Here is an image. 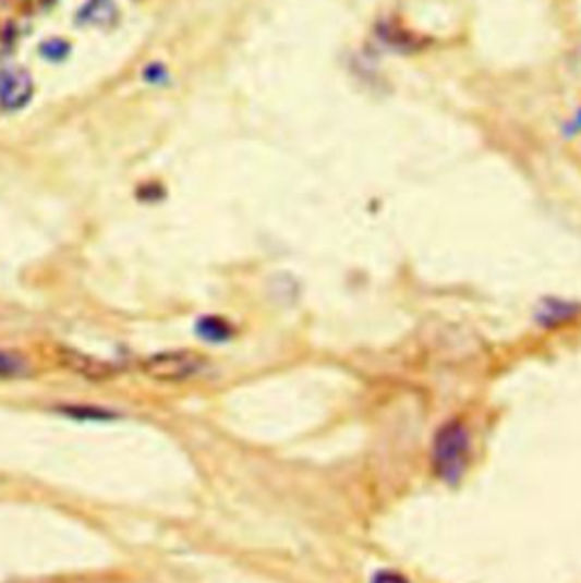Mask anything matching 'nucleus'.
Returning <instances> with one entry per match:
<instances>
[{
  "instance_id": "1",
  "label": "nucleus",
  "mask_w": 581,
  "mask_h": 583,
  "mask_svg": "<svg viewBox=\"0 0 581 583\" xmlns=\"http://www.w3.org/2000/svg\"><path fill=\"white\" fill-rule=\"evenodd\" d=\"M470 457V434L463 423L450 421L434 436L432 465L436 477L446 484H459Z\"/></svg>"
},
{
  "instance_id": "2",
  "label": "nucleus",
  "mask_w": 581,
  "mask_h": 583,
  "mask_svg": "<svg viewBox=\"0 0 581 583\" xmlns=\"http://www.w3.org/2000/svg\"><path fill=\"white\" fill-rule=\"evenodd\" d=\"M209 361L193 350H166L144 359L142 371L146 377L161 384H184L201 377Z\"/></svg>"
},
{
  "instance_id": "3",
  "label": "nucleus",
  "mask_w": 581,
  "mask_h": 583,
  "mask_svg": "<svg viewBox=\"0 0 581 583\" xmlns=\"http://www.w3.org/2000/svg\"><path fill=\"white\" fill-rule=\"evenodd\" d=\"M58 364L82 377L87 381H109L112 377H117V368L109 364V361L100 359V356H94V354H87L82 350H75V348H58Z\"/></svg>"
},
{
  "instance_id": "4",
  "label": "nucleus",
  "mask_w": 581,
  "mask_h": 583,
  "mask_svg": "<svg viewBox=\"0 0 581 583\" xmlns=\"http://www.w3.org/2000/svg\"><path fill=\"white\" fill-rule=\"evenodd\" d=\"M33 94H35V80L23 69L10 71L3 80H0V105L5 109L25 107L31 102Z\"/></svg>"
},
{
  "instance_id": "5",
  "label": "nucleus",
  "mask_w": 581,
  "mask_h": 583,
  "mask_svg": "<svg viewBox=\"0 0 581 583\" xmlns=\"http://www.w3.org/2000/svg\"><path fill=\"white\" fill-rule=\"evenodd\" d=\"M66 418L82 421V423H107V421H117L119 413L107 411L100 406H89V404H62L58 409Z\"/></svg>"
},
{
  "instance_id": "6",
  "label": "nucleus",
  "mask_w": 581,
  "mask_h": 583,
  "mask_svg": "<svg viewBox=\"0 0 581 583\" xmlns=\"http://www.w3.org/2000/svg\"><path fill=\"white\" fill-rule=\"evenodd\" d=\"M31 373L33 368L23 354L0 348V379H25Z\"/></svg>"
},
{
  "instance_id": "7",
  "label": "nucleus",
  "mask_w": 581,
  "mask_h": 583,
  "mask_svg": "<svg viewBox=\"0 0 581 583\" xmlns=\"http://www.w3.org/2000/svg\"><path fill=\"white\" fill-rule=\"evenodd\" d=\"M196 329H198V335L205 341H211V343H223V341L232 339V335H234L232 325L228 320H223V318H216V316L201 318Z\"/></svg>"
},
{
  "instance_id": "8",
  "label": "nucleus",
  "mask_w": 581,
  "mask_h": 583,
  "mask_svg": "<svg viewBox=\"0 0 581 583\" xmlns=\"http://www.w3.org/2000/svg\"><path fill=\"white\" fill-rule=\"evenodd\" d=\"M82 14H85V19L92 21V23H96V25H107L109 21L114 19L117 8H114L112 0H89L87 10L82 12Z\"/></svg>"
},
{
  "instance_id": "9",
  "label": "nucleus",
  "mask_w": 581,
  "mask_h": 583,
  "mask_svg": "<svg viewBox=\"0 0 581 583\" xmlns=\"http://www.w3.org/2000/svg\"><path fill=\"white\" fill-rule=\"evenodd\" d=\"M572 314H574V307H570V304L555 302V307L549 304V309L543 316H547V323H559V320H568Z\"/></svg>"
},
{
  "instance_id": "10",
  "label": "nucleus",
  "mask_w": 581,
  "mask_h": 583,
  "mask_svg": "<svg viewBox=\"0 0 581 583\" xmlns=\"http://www.w3.org/2000/svg\"><path fill=\"white\" fill-rule=\"evenodd\" d=\"M371 583H409V581L396 570H379V572H375Z\"/></svg>"
}]
</instances>
